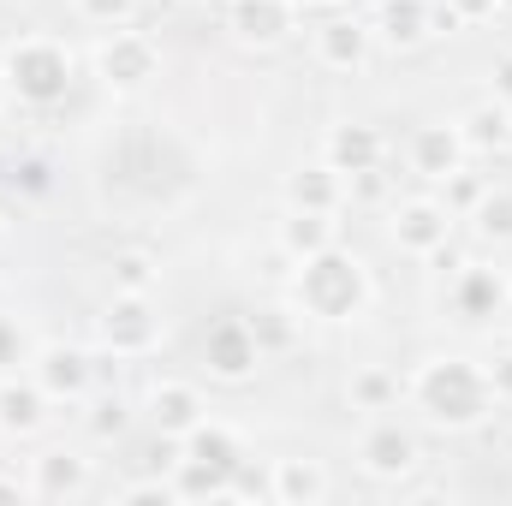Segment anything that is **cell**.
<instances>
[{
  "instance_id": "obj_7",
  "label": "cell",
  "mask_w": 512,
  "mask_h": 506,
  "mask_svg": "<svg viewBox=\"0 0 512 506\" xmlns=\"http://www.w3.org/2000/svg\"><path fill=\"white\" fill-rule=\"evenodd\" d=\"M203 358H209V370L221 381H245L262 364V346H256L251 322H239V316H227V322H215L209 328V340H203Z\"/></svg>"
},
{
  "instance_id": "obj_12",
  "label": "cell",
  "mask_w": 512,
  "mask_h": 506,
  "mask_svg": "<svg viewBox=\"0 0 512 506\" xmlns=\"http://www.w3.org/2000/svg\"><path fill=\"white\" fill-rule=\"evenodd\" d=\"M507 304V280L495 274V268H459V280H453V310L465 316V322H483V316H495Z\"/></svg>"
},
{
  "instance_id": "obj_24",
  "label": "cell",
  "mask_w": 512,
  "mask_h": 506,
  "mask_svg": "<svg viewBox=\"0 0 512 506\" xmlns=\"http://www.w3.org/2000/svg\"><path fill=\"white\" fill-rule=\"evenodd\" d=\"M352 399H358L364 411H387V405L399 399V381L387 376V370H364V376L352 381Z\"/></svg>"
},
{
  "instance_id": "obj_10",
  "label": "cell",
  "mask_w": 512,
  "mask_h": 506,
  "mask_svg": "<svg viewBox=\"0 0 512 506\" xmlns=\"http://www.w3.org/2000/svg\"><path fill=\"white\" fill-rule=\"evenodd\" d=\"M316 54H322V66H334V72H358V66L370 60V24H358V18H328V24L316 30Z\"/></svg>"
},
{
  "instance_id": "obj_32",
  "label": "cell",
  "mask_w": 512,
  "mask_h": 506,
  "mask_svg": "<svg viewBox=\"0 0 512 506\" xmlns=\"http://www.w3.org/2000/svg\"><path fill=\"white\" fill-rule=\"evenodd\" d=\"M489 387H495V399H501V393L512 399V358H501V364L489 370Z\"/></svg>"
},
{
  "instance_id": "obj_2",
  "label": "cell",
  "mask_w": 512,
  "mask_h": 506,
  "mask_svg": "<svg viewBox=\"0 0 512 506\" xmlns=\"http://www.w3.org/2000/svg\"><path fill=\"white\" fill-rule=\"evenodd\" d=\"M411 399H417L435 423L465 429V423H477V417L495 405V387H489V376H483L477 364H465V358H441V364H423V370H417Z\"/></svg>"
},
{
  "instance_id": "obj_35",
  "label": "cell",
  "mask_w": 512,
  "mask_h": 506,
  "mask_svg": "<svg viewBox=\"0 0 512 506\" xmlns=\"http://www.w3.org/2000/svg\"><path fill=\"white\" fill-rule=\"evenodd\" d=\"M0 239H6V221H0Z\"/></svg>"
},
{
  "instance_id": "obj_34",
  "label": "cell",
  "mask_w": 512,
  "mask_h": 506,
  "mask_svg": "<svg viewBox=\"0 0 512 506\" xmlns=\"http://www.w3.org/2000/svg\"><path fill=\"white\" fill-rule=\"evenodd\" d=\"M501 12H512V0H501Z\"/></svg>"
},
{
  "instance_id": "obj_27",
  "label": "cell",
  "mask_w": 512,
  "mask_h": 506,
  "mask_svg": "<svg viewBox=\"0 0 512 506\" xmlns=\"http://www.w3.org/2000/svg\"><path fill=\"white\" fill-rule=\"evenodd\" d=\"M489 197V185L477 173H447V209H477Z\"/></svg>"
},
{
  "instance_id": "obj_4",
  "label": "cell",
  "mask_w": 512,
  "mask_h": 506,
  "mask_svg": "<svg viewBox=\"0 0 512 506\" xmlns=\"http://www.w3.org/2000/svg\"><path fill=\"white\" fill-rule=\"evenodd\" d=\"M155 66H161V54H155V42L143 36V30H108V42L96 48V72H102V84L108 90H120V96H131V90H143L149 78H155Z\"/></svg>"
},
{
  "instance_id": "obj_5",
  "label": "cell",
  "mask_w": 512,
  "mask_h": 506,
  "mask_svg": "<svg viewBox=\"0 0 512 506\" xmlns=\"http://www.w3.org/2000/svg\"><path fill=\"white\" fill-rule=\"evenodd\" d=\"M387 233H393V245H399V251L435 256L441 245H447V233H453V209H447V203H435V197H411V203H399V209H393Z\"/></svg>"
},
{
  "instance_id": "obj_6",
  "label": "cell",
  "mask_w": 512,
  "mask_h": 506,
  "mask_svg": "<svg viewBox=\"0 0 512 506\" xmlns=\"http://www.w3.org/2000/svg\"><path fill=\"white\" fill-rule=\"evenodd\" d=\"M155 310H149V292H114L108 316H102V340L120 352V358H137L155 346Z\"/></svg>"
},
{
  "instance_id": "obj_3",
  "label": "cell",
  "mask_w": 512,
  "mask_h": 506,
  "mask_svg": "<svg viewBox=\"0 0 512 506\" xmlns=\"http://www.w3.org/2000/svg\"><path fill=\"white\" fill-rule=\"evenodd\" d=\"M6 84H12L18 102L54 108V102L66 96V84H72V54H66L60 42H48V36H24V42H12V54H6Z\"/></svg>"
},
{
  "instance_id": "obj_20",
  "label": "cell",
  "mask_w": 512,
  "mask_h": 506,
  "mask_svg": "<svg viewBox=\"0 0 512 506\" xmlns=\"http://www.w3.org/2000/svg\"><path fill=\"white\" fill-rule=\"evenodd\" d=\"M36 423H42V387H18V381H6V387H0V429L30 435Z\"/></svg>"
},
{
  "instance_id": "obj_15",
  "label": "cell",
  "mask_w": 512,
  "mask_h": 506,
  "mask_svg": "<svg viewBox=\"0 0 512 506\" xmlns=\"http://www.w3.org/2000/svg\"><path fill=\"white\" fill-rule=\"evenodd\" d=\"M334 245V215H322V209H292L286 221H280V251L286 256H316Z\"/></svg>"
},
{
  "instance_id": "obj_9",
  "label": "cell",
  "mask_w": 512,
  "mask_h": 506,
  "mask_svg": "<svg viewBox=\"0 0 512 506\" xmlns=\"http://www.w3.org/2000/svg\"><path fill=\"white\" fill-rule=\"evenodd\" d=\"M370 36H382L387 48H417L423 36H435V6L429 0H382Z\"/></svg>"
},
{
  "instance_id": "obj_25",
  "label": "cell",
  "mask_w": 512,
  "mask_h": 506,
  "mask_svg": "<svg viewBox=\"0 0 512 506\" xmlns=\"http://www.w3.org/2000/svg\"><path fill=\"white\" fill-rule=\"evenodd\" d=\"M149 286H155V262L149 256L137 251L114 256V292H149Z\"/></svg>"
},
{
  "instance_id": "obj_13",
  "label": "cell",
  "mask_w": 512,
  "mask_h": 506,
  "mask_svg": "<svg viewBox=\"0 0 512 506\" xmlns=\"http://www.w3.org/2000/svg\"><path fill=\"white\" fill-rule=\"evenodd\" d=\"M459 155H465L459 126H423L417 137H411V167H417L423 179H447V173H459Z\"/></svg>"
},
{
  "instance_id": "obj_21",
  "label": "cell",
  "mask_w": 512,
  "mask_h": 506,
  "mask_svg": "<svg viewBox=\"0 0 512 506\" xmlns=\"http://www.w3.org/2000/svg\"><path fill=\"white\" fill-rule=\"evenodd\" d=\"M477 233L495 245H512V191H489L477 203Z\"/></svg>"
},
{
  "instance_id": "obj_31",
  "label": "cell",
  "mask_w": 512,
  "mask_h": 506,
  "mask_svg": "<svg viewBox=\"0 0 512 506\" xmlns=\"http://www.w3.org/2000/svg\"><path fill=\"white\" fill-rule=\"evenodd\" d=\"M495 102H501V108H512V60H501V66H495Z\"/></svg>"
},
{
  "instance_id": "obj_26",
  "label": "cell",
  "mask_w": 512,
  "mask_h": 506,
  "mask_svg": "<svg viewBox=\"0 0 512 506\" xmlns=\"http://www.w3.org/2000/svg\"><path fill=\"white\" fill-rule=\"evenodd\" d=\"M131 12H137V0H78V18H90L102 30H120Z\"/></svg>"
},
{
  "instance_id": "obj_14",
  "label": "cell",
  "mask_w": 512,
  "mask_h": 506,
  "mask_svg": "<svg viewBox=\"0 0 512 506\" xmlns=\"http://www.w3.org/2000/svg\"><path fill=\"white\" fill-rule=\"evenodd\" d=\"M149 417H155L167 435H191V429L203 423V399H197V387H185V381H161V387L149 393Z\"/></svg>"
},
{
  "instance_id": "obj_33",
  "label": "cell",
  "mask_w": 512,
  "mask_h": 506,
  "mask_svg": "<svg viewBox=\"0 0 512 506\" xmlns=\"http://www.w3.org/2000/svg\"><path fill=\"white\" fill-rule=\"evenodd\" d=\"M292 6H304V12H316V6H334V0H292Z\"/></svg>"
},
{
  "instance_id": "obj_22",
  "label": "cell",
  "mask_w": 512,
  "mask_h": 506,
  "mask_svg": "<svg viewBox=\"0 0 512 506\" xmlns=\"http://www.w3.org/2000/svg\"><path fill=\"white\" fill-rule=\"evenodd\" d=\"M251 334H256V346H262V352H292V340H298V328H292V316H286V310H256Z\"/></svg>"
},
{
  "instance_id": "obj_8",
  "label": "cell",
  "mask_w": 512,
  "mask_h": 506,
  "mask_svg": "<svg viewBox=\"0 0 512 506\" xmlns=\"http://www.w3.org/2000/svg\"><path fill=\"white\" fill-rule=\"evenodd\" d=\"M358 453H364V465H370L376 477H399V471H411V465H417V435H411V429H399L393 417H382V423H370V429H364Z\"/></svg>"
},
{
  "instance_id": "obj_11",
  "label": "cell",
  "mask_w": 512,
  "mask_h": 506,
  "mask_svg": "<svg viewBox=\"0 0 512 506\" xmlns=\"http://www.w3.org/2000/svg\"><path fill=\"white\" fill-rule=\"evenodd\" d=\"M292 0H233V30L245 36V42H262V48H274V42H286V30H292Z\"/></svg>"
},
{
  "instance_id": "obj_1",
  "label": "cell",
  "mask_w": 512,
  "mask_h": 506,
  "mask_svg": "<svg viewBox=\"0 0 512 506\" xmlns=\"http://www.w3.org/2000/svg\"><path fill=\"white\" fill-rule=\"evenodd\" d=\"M298 304H304V316H316V322H352V316H364V304H370V274H364V262L346 251H316L304 256V268H298Z\"/></svg>"
},
{
  "instance_id": "obj_19",
  "label": "cell",
  "mask_w": 512,
  "mask_h": 506,
  "mask_svg": "<svg viewBox=\"0 0 512 506\" xmlns=\"http://www.w3.org/2000/svg\"><path fill=\"white\" fill-rule=\"evenodd\" d=\"M459 137H465V149H495V143L512 137V114L501 102H483V108H471V114L459 120Z\"/></svg>"
},
{
  "instance_id": "obj_28",
  "label": "cell",
  "mask_w": 512,
  "mask_h": 506,
  "mask_svg": "<svg viewBox=\"0 0 512 506\" xmlns=\"http://www.w3.org/2000/svg\"><path fill=\"white\" fill-rule=\"evenodd\" d=\"M84 483V471L78 465H60V459H42V489L54 495V489H78Z\"/></svg>"
},
{
  "instance_id": "obj_18",
  "label": "cell",
  "mask_w": 512,
  "mask_h": 506,
  "mask_svg": "<svg viewBox=\"0 0 512 506\" xmlns=\"http://www.w3.org/2000/svg\"><path fill=\"white\" fill-rule=\"evenodd\" d=\"M36 387L42 393H84L90 387V358L84 352H66V346L42 352L36 358Z\"/></svg>"
},
{
  "instance_id": "obj_30",
  "label": "cell",
  "mask_w": 512,
  "mask_h": 506,
  "mask_svg": "<svg viewBox=\"0 0 512 506\" xmlns=\"http://www.w3.org/2000/svg\"><path fill=\"white\" fill-rule=\"evenodd\" d=\"M352 179H358V185H352V197H358V203H382V197H387L382 167H364V173H352Z\"/></svg>"
},
{
  "instance_id": "obj_16",
  "label": "cell",
  "mask_w": 512,
  "mask_h": 506,
  "mask_svg": "<svg viewBox=\"0 0 512 506\" xmlns=\"http://www.w3.org/2000/svg\"><path fill=\"white\" fill-rule=\"evenodd\" d=\"M340 167H298L292 179H286V203L292 209H322V215H334L340 209Z\"/></svg>"
},
{
  "instance_id": "obj_17",
  "label": "cell",
  "mask_w": 512,
  "mask_h": 506,
  "mask_svg": "<svg viewBox=\"0 0 512 506\" xmlns=\"http://www.w3.org/2000/svg\"><path fill=\"white\" fill-rule=\"evenodd\" d=\"M328 167L340 173H364V167H382V137L370 126H340L328 137Z\"/></svg>"
},
{
  "instance_id": "obj_23",
  "label": "cell",
  "mask_w": 512,
  "mask_h": 506,
  "mask_svg": "<svg viewBox=\"0 0 512 506\" xmlns=\"http://www.w3.org/2000/svg\"><path fill=\"white\" fill-rule=\"evenodd\" d=\"M280 495H292V501H298V495H304V501H322V495H328V477H322L316 465L286 459V465H280Z\"/></svg>"
},
{
  "instance_id": "obj_29",
  "label": "cell",
  "mask_w": 512,
  "mask_h": 506,
  "mask_svg": "<svg viewBox=\"0 0 512 506\" xmlns=\"http://www.w3.org/2000/svg\"><path fill=\"white\" fill-rule=\"evenodd\" d=\"M447 12H453L459 24H483V18L501 12V0H447Z\"/></svg>"
}]
</instances>
